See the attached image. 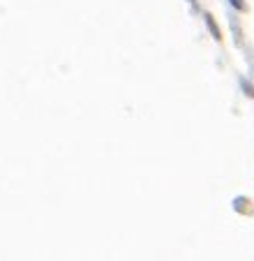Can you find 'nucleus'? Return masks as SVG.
<instances>
[{
    "instance_id": "f257e3e1",
    "label": "nucleus",
    "mask_w": 254,
    "mask_h": 261,
    "mask_svg": "<svg viewBox=\"0 0 254 261\" xmlns=\"http://www.w3.org/2000/svg\"><path fill=\"white\" fill-rule=\"evenodd\" d=\"M204 21H206V25H208L210 35H213L215 40H222V33H220V28H217V23H215V19H213V14H204Z\"/></svg>"
},
{
    "instance_id": "f03ea898",
    "label": "nucleus",
    "mask_w": 254,
    "mask_h": 261,
    "mask_svg": "<svg viewBox=\"0 0 254 261\" xmlns=\"http://www.w3.org/2000/svg\"><path fill=\"white\" fill-rule=\"evenodd\" d=\"M240 88H243V93L247 95V97L254 99V86H252V84H247L245 79H240Z\"/></svg>"
},
{
    "instance_id": "7ed1b4c3",
    "label": "nucleus",
    "mask_w": 254,
    "mask_h": 261,
    "mask_svg": "<svg viewBox=\"0 0 254 261\" xmlns=\"http://www.w3.org/2000/svg\"><path fill=\"white\" fill-rule=\"evenodd\" d=\"M229 3H231V7H234V10H238V12H245V10H247L245 0H229Z\"/></svg>"
},
{
    "instance_id": "20e7f679",
    "label": "nucleus",
    "mask_w": 254,
    "mask_h": 261,
    "mask_svg": "<svg viewBox=\"0 0 254 261\" xmlns=\"http://www.w3.org/2000/svg\"><path fill=\"white\" fill-rule=\"evenodd\" d=\"M190 5H192V7H194V10H196V0H190Z\"/></svg>"
}]
</instances>
